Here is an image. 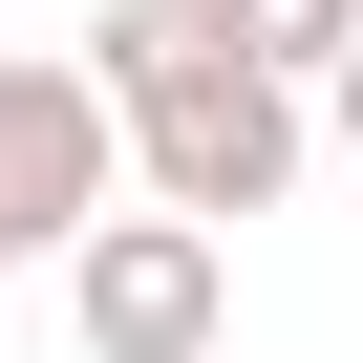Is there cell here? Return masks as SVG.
I'll return each mask as SVG.
<instances>
[{"instance_id":"obj_1","label":"cell","mask_w":363,"mask_h":363,"mask_svg":"<svg viewBox=\"0 0 363 363\" xmlns=\"http://www.w3.org/2000/svg\"><path fill=\"white\" fill-rule=\"evenodd\" d=\"M86 86L128 107V193H150V214H214V235L278 214L299 150H320V86L193 43V0H107V22H86Z\"/></svg>"},{"instance_id":"obj_2","label":"cell","mask_w":363,"mask_h":363,"mask_svg":"<svg viewBox=\"0 0 363 363\" xmlns=\"http://www.w3.org/2000/svg\"><path fill=\"white\" fill-rule=\"evenodd\" d=\"M107 214H128V107L86 86V43H22L0 65V278H65Z\"/></svg>"},{"instance_id":"obj_3","label":"cell","mask_w":363,"mask_h":363,"mask_svg":"<svg viewBox=\"0 0 363 363\" xmlns=\"http://www.w3.org/2000/svg\"><path fill=\"white\" fill-rule=\"evenodd\" d=\"M65 342H86V363H214V342H235V235L128 193V214L65 257Z\"/></svg>"},{"instance_id":"obj_4","label":"cell","mask_w":363,"mask_h":363,"mask_svg":"<svg viewBox=\"0 0 363 363\" xmlns=\"http://www.w3.org/2000/svg\"><path fill=\"white\" fill-rule=\"evenodd\" d=\"M193 43H235V65H278V86H320V65L363 43V0H193Z\"/></svg>"},{"instance_id":"obj_5","label":"cell","mask_w":363,"mask_h":363,"mask_svg":"<svg viewBox=\"0 0 363 363\" xmlns=\"http://www.w3.org/2000/svg\"><path fill=\"white\" fill-rule=\"evenodd\" d=\"M320 128H342V150H363V43H342V65H320Z\"/></svg>"},{"instance_id":"obj_6","label":"cell","mask_w":363,"mask_h":363,"mask_svg":"<svg viewBox=\"0 0 363 363\" xmlns=\"http://www.w3.org/2000/svg\"><path fill=\"white\" fill-rule=\"evenodd\" d=\"M0 363H22V342H0Z\"/></svg>"}]
</instances>
